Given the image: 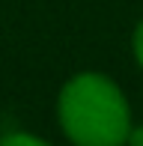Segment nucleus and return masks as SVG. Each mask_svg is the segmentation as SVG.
Returning a JSON list of instances; mask_svg holds the SVG:
<instances>
[{"label":"nucleus","mask_w":143,"mask_h":146,"mask_svg":"<svg viewBox=\"0 0 143 146\" xmlns=\"http://www.w3.org/2000/svg\"><path fill=\"white\" fill-rule=\"evenodd\" d=\"M60 125L77 146H119L128 140L131 116L113 81L83 72L60 92Z\"/></svg>","instance_id":"nucleus-1"},{"label":"nucleus","mask_w":143,"mask_h":146,"mask_svg":"<svg viewBox=\"0 0 143 146\" xmlns=\"http://www.w3.org/2000/svg\"><path fill=\"white\" fill-rule=\"evenodd\" d=\"M18 143H27V146H42V140L33 134H12V137H3V146H18Z\"/></svg>","instance_id":"nucleus-2"},{"label":"nucleus","mask_w":143,"mask_h":146,"mask_svg":"<svg viewBox=\"0 0 143 146\" xmlns=\"http://www.w3.org/2000/svg\"><path fill=\"white\" fill-rule=\"evenodd\" d=\"M134 57H137V63L143 66V21L137 24V30H134Z\"/></svg>","instance_id":"nucleus-3"},{"label":"nucleus","mask_w":143,"mask_h":146,"mask_svg":"<svg viewBox=\"0 0 143 146\" xmlns=\"http://www.w3.org/2000/svg\"><path fill=\"white\" fill-rule=\"evenodd\" d=\"M128 140H131L134 146H143V128H134V131H128Z\"/></svg>","instance_id":"nucleus-4"}]
</instances>
